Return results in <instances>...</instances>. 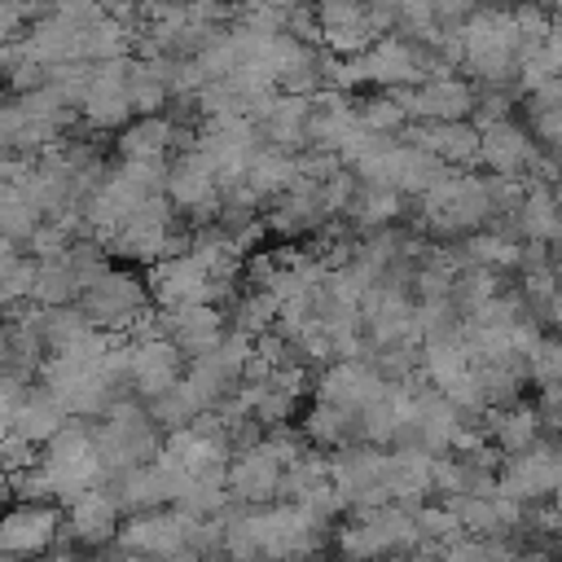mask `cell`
<instances>
[{
  "mask_svg": "<svg viewBox=\"0 0 562 562\" xmlns=\"http://www.w3.org/2000/svg\"><path fill=\"white\" fill-rule=\"evenodd\" d=\"M479 159L501 176H518V172H527L536 163V150L510 119H496V124H488L479 132Z\"/></svg>",
  "mask_w": 562,
  "mask_h": 562,
  "instance_id": "cell-1",
  "label": "cell"
},
{
  "mask_svg": "<svg viewBox=\"0 0 562 562\" xmlns=\"http://www.w3.org/2000/svg\"><path fill=\"white\" fill-rule=\"evenodd\" d=\"M518 233L527 242H553L558 237V194L540 180L518 202Z\"/></svg>",
  "mask_w": 562,
  "mask_h": 562,
  "instance_id": "cell-2",
  "label": "cell"
},
{
  "mask_svg": "<svg viewBox=\"0 0 562 562\" xmlns=\"http://www.w3.org/2000/svg\"><path fill=\"white\" fill-rule=\"evenodd\" d=\"M558 549H562V545H558Z\"/></svg>",
  "mask_w": 562,
  "mask_h": 562,
  "instance_id": "cell-4",
  "label": "cell"
},
{
  "mask_svg": "<svg viewBox=\"0 0 562 562\" xmlns=\"http://www.w3.org/2000/svg\"><path fill=\"white\" fill-rule=\"evenodd\" d=\"M488 431L496 435V444H501L505 453H523V448H531L536 435H540V413L514 400V405L492 409V426H488Z\"/></svg>",
  "mask_w": 562,
  "mask_h": 562,
  "instance_id": "cell-3",
  "label": "cell"
}]
</instances>
